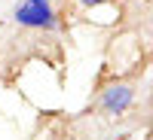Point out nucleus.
Masks as SVG:
<instances>
[{
	"label": "nucleus",
	"mask_w": 153,
	"mask_h": 140,
	"mask_svg": "<svg viewBox=\"0 0 153 140\" xmlns=\"http://www.w3.org/2000/svg\"><path fill=\"white\" fill-rule=\"evenodd\" d=\"M76 3H80V6H101V3H110V0H76Z\"/></svg>",
	"instance_id": "f03ea898"
},
{
	"label": "nucleus",
	"mask_w": 153,
	"mask_h": 140,
	"mask_svg": "<svg viewBox=\"0 0 153 140\" xmlns=\"http://www.w3.org/2000/svg\"><path fill=\"white\" fill-rule=\"evenodd\" d=\"M132 97H135L132 85L120 82V85H110V88H104V92H101V100H98V107L104 110V113H123L126 107L132 104Z\"/></svg>",
	"instance_id": "f257e3e1"
}]
</instances>
